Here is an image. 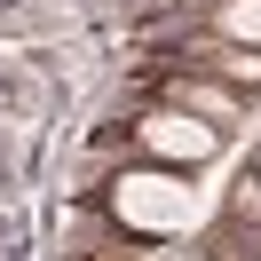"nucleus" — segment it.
Returning <instances> with one entry per match:
<instances>
[{
	"label": "nucleus",
	"mask_w": 261,
	"mask_h": 261,
	"mask_svg": "<svg viewBox=\"0 0 261 261\" xmlns=\"http://www.w3.org/2000/svg\"><path fill=\"white\" fill-rule=\"evenodd\" d=\"M95 222H111L119 238H135V245H182V238H206L214 214H206V198H198L190 174L150 166V159H127L119 174H103Z\"/></svg>",
	"instance_id": "f257e3e1"
},
{
	"label": "nucleus",
	"mask_w": 261,
	"mask_h": 261,
	"mask_svg": "<svg viewBox=\"0 0 261 261\" xmlns=\"http://www.w3.org/2000/svg\"><path fill=\"white\" fill-rule=\"evenodd\" d=\"M127 143H135V159L174 166V174H198V166L222 159V127H214V119H198V111H182V103H166V95L135 111Z\"/></svg>",
	"instance_id": "f03ea898"
},
{
	"label": "nucleus",
	"mask_w": 261,
	"mask_h": 261,
	"mask_svg": "<svg viewBox=\"0 0 261 261\" xmlns=\"http://www.w3.org/2000/svg\"><path fill=\"white\" fill-rule=\"evenodd\" d=\"M166 103H182V111L214 119L222 135L245 119V87H229V80H206V71H174V80H166Z\"/></svg>",
	"instance_id": "7ed1b4c3"
},
{
	"label": "nucleus",
	"mask_w": 261,
	"mask_h": 261,
	"mask_svg": "<svg viewBox=\"0 0 261 261\" xmlns=\"http://www.w3.org/2000/svg\"><path fill=\"white\" fill-rule=\"evenodd\" d=\"M182 64H190V71L206 64V80H229V87H245V95L261 87V56H253V48H229V40H214L206 24L182 40Z\"/></svg>",
	"instance_id": "20e7f679"
},
{
	"label": "nucleus",
	"mask_w": 261,
	"mask_h": 261,
	"mask_svg": "<svg viewBox=\"0 0 261 261\" xmlns=\"http://www.w3.org/2000/svg\"><path fill=\"white\" fill-rule=\"evenodd\" d=\"M206 24L214 40H229V48H253L261 56V0H206Z\"/></svg>",
	"instance_id": "39448f33"
},
{
	"label": "nucleus",
	"mask_w": 261,
	"mask_h": 261,
	"mask_svg": "<svg viewBox=\"0 0 261 261\" xmlns=\"http://www.w3.org/2000/svg\"><path fill=\"white\" fill-rule=\"evenodd\" d=\"M222 222H238V229L261 222V174H253V166L238 174V190H229V214H222Z\"/></svg>",
	"instance_id": "423d86ee"
},
{
	"label": "nucleus",
	"mask_w": 261,
	"mask_h": 261,
	"mask_svg": "<svg viewBox=\"0 0 261 261\" xmlns=\"http://www.w3.org/2000/svg\"><path fill=\"white\" fill-rule=\"evenodd\" d=\"M253 174H261V159H253Z\"/></svg>",
	"instance_id": "0eeeda50"
}]
</instances>
